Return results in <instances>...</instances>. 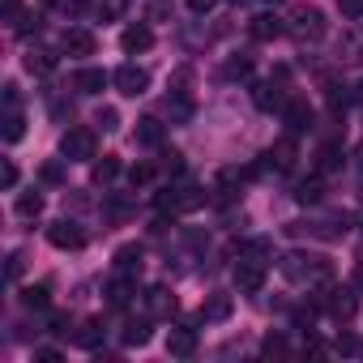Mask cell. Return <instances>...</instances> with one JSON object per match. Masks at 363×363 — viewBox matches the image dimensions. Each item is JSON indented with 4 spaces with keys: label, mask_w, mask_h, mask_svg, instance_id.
I'll return each instance as SVG.
<instances>
[{
    "label": "cell",
    "mask_w": 363,
    "mask_h": 363,
    "mask_svg": "<svg viewBox=\"0 0 363 363\" xmlns=\"http://www.w3.org/2000/svg\"><path fill=\"white\" fill-rule=\"evenodd\" d=\"M167 116H171L175 124H189V120H193V99H189L184 90H175V94L167 99Z\"/></svg>",
    "instance_id": "obj_22"
},
{
    "label": "cell",
    "mask_w": 363,
    "mask_h": 363,
    "mask_svg": "<svg viewBox=\"0 0 363 363\" xmlns=\"http://www.w3.org/2000/svg\"><path fill=\"white\" fill-rule=\"evenodd\" d=\"M150 179H154V162H133V167H128V184H133V189H145Z\"/></svg>",
    "instance_id": "obj_34"
},
{
    "label": "cell",
    "mask_w": 363,
    "mask_h": 363,
    "mask_svg": "<svg viewBox=\"0 0 363 363\" xmlns=\"http://www.w3.org/2000/svg\"><path fill=\"white\" fill-rule=\"evenodd\" d=\"M0 124H5V128H0V137H5L9 145L26 137V116H22L18 107H5V120H0Z\"/></svg>",
    "instance_id": "obj_20"
},
{
    "label": "cell",
    "mask_w": 363,
    "mask_h": 363,
    "mask_svg": "<svg viewBox=\"0 0 363 363\" xmlns=\"http://www.w3.org/2000/svg\"><path fill=\"white\" fill-rule=\"evenodd\" d=\"M120 175V158H111V154H103L99 162H94V184H111V179Z\"/></svg>",
    "instance_id": "obj_29"
},
{
    "label": "cell",
    "mask_w": 363,
    "mask_h": 363,
    "mask_svg": "<svg viewBox=\"0 0 363 363\" xmlns=\"http://www.w3.org/2000/svg\"><path fill=\"white\" fill-rule=\"evenodd\" d=\"M312 320H316V308H295V325L299 329H312Z\"/></svg>",
    "instance_id": "obj_41"
},
{
    "label": "cell",
    "mask_w": 363,
    "mask_h": 363,
    "mask_svg": "<svg viewBox=\"0 0 363 363\" xmlns=\"http://www.w3.org/2000/svg\"><path fill=\"white\" fill-rule=\"evenodd\" d=\"M175 197H179V210H201L206 206V193L197 184H189V179H184V184H175Z\"/></svg>",
    "instance_id": "obj_26"
},
{
    "label": "cell",
    "mask_w": 363,
    "mask_h": 363,
    "mask_svg": "<svg viewBox=\"0 0 363 363\" xmlns=\"http://www.w3.org/2000/svg\"><path fill=\"white\" fill-rule=\"evenodd\" d=\"M48 240H52V248L69 252V248H82V244H86V231H82L77 223L60 218V223H52V227H48Z\"/></svg>",
    "instance_id": "obj_7"
},
{
    "label": "cell",
    "mask_w": 363,
    "mask_h": 363,
    "mask_svg": "<svg viewBox=\"0 0 363 363\" xmlns=\"http://www.w3.org/2000/svg\"><path fill=\"white\" fill-rule=\"evenodd\" d=\"M214 5H218V0H189V9H193V13H210Z\"/></svg>",
    "instance_id": "obj_44"
},
{
    "label": "cell",
    "mask_w": 363,
    "mask_h": 363,
    "mask_svg": "<svg viewBox=\"0 0 363 363\" xmlns=\"http://www.w3.org/2000/svg\"><path fill=\"white\" fill-rule=\"evenodd\" d=\"M18 214L22 218H39L43 214V193H22L18 197Z\"/></svg>",
    "instance_id": "obj_32"
},
{
    "label": "cell",
    "mask_w": 363,
    "mask_h": 363,
    "mask_svg": "<svg viewBox=\"0 0 363 363\" xmlns=\"http://www.w3.org/2000/svg\"><path fill=\"white\" fill-rule=\"evenodd\" d=\"M94 128H69L65 137H60V154L69 158V162H90L94 158Z\"/></svg>",
    "instance_id": "obj_3"
},
{
    "label": "cell",
    "mask_w": 363,
    "mask_h": 363,
    "mask_svg": "<svg viewBox=\"0 0 363 363\" xmlns=\"http://www.w3.org/2000/svg\"><path fill=\"white\" fill-rule=\"evenodd\" d=\"M337 350H342V354H354V350H359V342H354V337H337Z\"/></svg>",
    "instance_id": "obj_45"
},
{
    "label": "cell",
    "mask_w": 363,
    "mask_h": 363,
    "mask_svg": "<svg viewBox=\"0 0 363 363\" xmlns=\"http://www.w3.org/2000/svg\"><path fill=\"white\" fill-rule=\"evenodd\" d=\"M120 48H124L128 56L150 52V48H154V30H150L145 22H133V26H124V30H120Z\"/></svg>",
    "instance_id": "obj_12"
},
{
    "label": "cell",
    "mask_w": 363,
    "mask_h": 363,
    "mask_svg": "<svg viewBox=\"0 0 363 363\" xmlns=\"http://www.w3.org/2000/svg\"><path fill=\"white\" fill-rule=\"evenodd\" d=\"M0 184H5V189H18V167L5 158V167H0Z\"/></svg>",
    "instance_id": "obj_38"
},
{
    "label": "cell",
    "mask_w": 363,
    "mask_h": 363,
    "mask_svg": "<svg viewBox=\"0 0 363 363\" xmlns=\"http://www.w3.org/2000/svg\"><path fill=\"white\" fill-rule=\"evenodd\" d=\"M354 286H359V291H363V269H359V278H354Z\"/></svg>",
    "instance_id": "obj_48"
},
{
    "label": "cell",
    "mask_w": 363,
    "mask_h": 363,
    "mask_svg": "<svg viewBox=\"0 0 363 363\" xmlns=\"http://www.w3.org/2000/svg\"><path fill=\"white\" fill-rule=\"evenodd\" d=\"M167 354H171V359H193V354H197V329L175 325L171 337H167Z\"/></svg>",
    "instance_id": "obj_10"
},
{
    "label": "cell",
    "mask_w": 363,
    "mask_h": 363,
    "mask_svg": "<svg viewBox=\"0 0 363 363\" xmlns=\"http://www.w3.org/2000/svg\"><path fill=\"white\" fill-rule=\"evenodd\" d=\"M162 167H167L171 175H184V154H175V150H171V154H162Z\"/></svg>",
    "instance_id": "obj_37"
},
{
    "label": "cell",
    "mask_w": 363,
    "mask_h": 363,
    "mask_svg": "<svg viewBox=\"0 0 363 363\" xmlns=\"http://www.w3.org/2000/svg\"><path fill=\"white\" fill-rule=\"evenodd\" d=\"M116 274H128V278L141 274V248H137V244H128V248L116 252Z\"/></svg>",
    "instance_id": "obj_24"
},
{
    "label": "cell",
    "mask_w": 363,
    "mask_h": 363,
    "mask_svg": "<svg viewBox=\"0 0 363 363\" xmlns=\"http://www.w3.org/2000/svg\"><path fill=\"white\" fill-rule=\"evenodd\" d=\"M111 86H116L124 99H141V94L150 90V73H145L141 65H120V69L111 73Z\"/></svg>",
    "instance_id": "obj_4"
},
{
    "label": "cell",
    "mask_w": 363,
    "mask_h": 363,
    "mask_svg": "<svg viewBox=\"0 0 363 363\" xmlns=\"http://www.w3.org/2000/svg\"><path fill=\"white\" fill-rule=\"evenodd\" d=\"M120 342H124V346H145V342H150V316H133V320H124Z\"/></svg>",
    "instance_id": "obj_19"
},
{
    "label": "cell",
    "mask_w": 363,
    "mask_h": 363,
    "mask_svg": "<svg viewBox=\"0 0 363 363\" xmlns=\"http://www.w3.org/2000/svg\"><path fill=\"white\" fill-rule=\"evenodd\" d=\"M286 30H291L299 43H320V39H325V30H329V22H325V13H320V9H295V13H291V22H286Z\"/></svg>",
    "instance_id": "obj_2"
},
{
    "label": "cell",
    "mask_w": 363,
    "mask_h": 363,
    "mask_svg": "<svg viewBox=\"0 0 363 363\" xmlns=\"http://www.w3.org/2000/svg\"><path fill=\"white\" fill-rule=\"evenodd\" d=\"M320 308H329L337 320H350V316H354V291H346V286H325V291H320Z\"/></svg>",
    "instance_id": "obj_8"
},
{
    "label": "cell",
    "mask_w": 363,
    "mask_h": 363,
    "mask_svg": "<svg viewBox=\"0 0 363 363\" xmlns=\"http://www.w3.org/2000/svg\"><path fill=\"white\" fill-rule=\"evenodd\" d=\"M235 5H240V0H235Z\"/></svg>",
    "instance_id": "obj_52"
},
{
    "label": "cell",
    "mask_w": 363,
    "mask_h": 363,
    "mask_svg": "<svg viewBox=\"0 0 363 363\" xmlns=\"http://www.w3.org/2000/svg\"><path fill=\"white\" fill-rule=\"evenodd\" d=\"M137 141H141V145H158V141H162V124H158V120H141V124H137Z\"/></svg>",
    "instance_id": "obj_33"
},
{
    "label": "cell",
    "mask_w": 363,
    "mask_h": 363,
    "mask_svg": "<svg viewBox=\"0 0 363 363\" xmlns=\"http://www.w3.org/2000/svg\"><path fill=\"white\" fill-rule=\"evenodd\" d=\"M337 9H342L346 18H363V0H337Z\"/></svg>",
    "instance_id": "obj_42"
},
{
    "label": "cell",
    "mask_w": 363,
    "mask_h": 363,
    "mask_svg": "<svg viewBox=\"0 0 363 363\" xmlns=\"http://www.w3.org/2000/svg\"><path fill=\"white\" fill-rule=\"evenodd\" d=\"M22 303H26L30 312H48V308H52V286H48V282L26 286V291H22Z\"/></svg>",
    "instance_id": "obj_21"
},
{
    "label": "cell",
    "mask_w": 363,
    "mask_h": 363,
    "mask_svg": "<svg viewBox=\"0 0 363 363\" xmlns=\"http://www.w3.org/2000/svg\"><path fill=\"white\" fill-rule=\"evenodd\" d=\"M223 77H227V82H248V77H252V56H231V60L223 65Z\"/></svg>",
    "instance_id": "obj_27"
},
{
    "label": "cell",
    "mask_w": 363,
    "mask_h": 363,
    "mask_svg": "<svg viewBox=\"0 0 363 363\" xmlns=\"http://www.w3.org/2000/svg\"><path fill=\"white\" fill-rule=\"evenodd\" d=\"M26 69L39 73V77H48V73L56 69V52H48V48H30V52H26Z\"/></svg>",
    "instance_id": "obj_23"
},
{
    "label": "cell",
    "mask_w": 363,
    "mask_h": 363,
    "mask_svg": "<svg viewBox=\"0 0 363 363\" xmlns=\"http://www.w3.org/2000/svg\"><path fill=\"white\" fill-rule=\"evenodd\" d=\"M350 99H354V103H359V107H363V82H359V86H354V94H350Z\"/></svg>",
    "instance_id": "obj_47"
},
{
    "label": "cell",
    "mask_w": 363,
    "mask_h": 363,
    "mask_svg": "<svg viewBox=\"0 0 363 363\" xmlns=\"http://www.w3.org/2000/svg\"><path fill=\"white\" fill-rule=\"evenodd\" d=\"M278 269H282L291 282H329V278H333V265H329L325 257H299V252L282 257Z\"/></svg>",
    "instance_id": "obj_1"
},
{
    "label": "cell",
    "mask_w": 363,
    "mask_h": 363,
    "mask_svg": "<svg viewBox=\"0 0 363 363\" xmlns=\"http://www.w3.org/2000/svg\"><path fill=\"white\" fill-rule=\"evenodd\" d=\"M252 103L261 107V111H282L286 103H291V94H286V86H282V77L274 82H261V86H252Z\"/></svg>",
    "instance_id": "obj_6"
},
{
    "label": "cell",
    "mask_w": 363,
    "mask_h": 363,
    "mask_svg": "<svg viewBox=\"0 0 363 363\" xmlns=\"http://www.w3.org/2000/svg\"><path fill=\"white\" fill-rule=\"evenodd\" d=\"M265 354H286V337L282 333H269L265 337Z\"/></svg>",
    "instance_id": "obj_39"
},
{
    "label": "cell",
    "mask_w": 363,
    "mask_h": 363,
    "mask_svg": "<svg viewBox=\"0 0 363 363\" xmlns=\"http://www.w3.org/2000/svg\"><path fill=\"white\" fill-rule=\"evenodd\" d=\"M99 342H103V325H99V320H86V325L77 329V346H86V350H99Z\"/></svg>",
    "instance_id": "obj_31"
},
{
    "label": "cell",
    "mask_w": 363,
    "mask_h": 363,
    "mask_svg": "<svg viewBox=\"0 0 363 363\" xmlns=\"http://www.w3.org/2000/svg\"><path fill=\"white\" fill-rule=\"evenodd\" d=\"M48 5H60V9H77L82 0H48Z\"/></svg>",
    "instance_id": "obj_46"
},
{
    "label": "cell",
    "mask_w": 363,
    "mask_h": 363,
    "mask_svg": "<svg viewBox=\"0 0 363 363\" xmlns=\"http://www.w3.org/2000/svg\"><path fill=\"white\" fill-rule=\"evenodd\" d=\"M35 359H39V363H60V350H56V346H39Z\"/></svg>",
    "instance_id": "obj_43"
},
{
    "label": "cell",
    "mask_w": 363,
    "mask_h": 363,
    "mask_svg": "<svg viewBox=\"0 0 363 363\" xmlns=\"http://www.w3.org/2000/svg\"><path fill=\"white\" fill-rule=\"evenodd\" d=\"M145 312H150V316H171V312H175V295H171L167 286H150V291H145Z\"/></svg>",
    "instance_id": "obj_16"
},
{
    "label": "cell",
    "mask_w": 363,
    "mask_h": 363,
    "mask_svg": "<svg viewBox=\"0 0 363 363\" xmlns=\"http://www.w3.org/2000/svg\"><path fill=\"white\" fill-rule=\"evenodd\" d=\"M214 193H218V201H235V197L244 193V171H235V167L218 171V179H214Z\"/></svg>",
    "instance_id": "obj_15"
},
{
    "label": "cell",
    "mask_w": 363,
    "mask_h": 363,
    "mask_svg": "<svg viewBox=\"0 0 363 363\" xmlns=\"http://www.w3.org/2000/svg\"><path fill=\"white\" fill-rule=\"evenodd\" d=\"M274 5H282V0H274Z\"/></svg>",
    "instance_id": "obj_50"
},
{
    "label": "cell",
    "mask_w": 363,
    "mask_h": 363,
    "mask_svg": "<svg viewBox=\"0 0 363 363\" xmlns=\"http://www.w3.org/2000/svg\"><path fill=\"white\" fill-rule=\"evenodd\" d=\"M248 35H252L257 43H274L278 35H286V22H282L278 13H257V18L248 22Z\"/></svg>",
    "instance_id": "obj_11"
},
{
    "label": "cell",
    "mask_w": 363,
    "mask_h": 363,
    "mask_svg": "<svg viewBox=\"0 0 363 363\" xmlns=\"http://www.w3.org/2000/svg\"><path fill=\"white\" fill-rule=\"evenodd\" d=\"M261 286H265V261L240 257V265H235V291L240 295H261Z\"/></svg>",
    "instance_id": "obj_5"
},
{
    "label": "cell",
    "mask_w": 363,
    "mask_h": 363,
    "mask_svg": "<svg viewBox=\"0 0 363 363\" xmlns=\"http://www.w3.org/2000/svg\"><path fill=\"white\" fill-rule=\"evenodd\" d=\"M39 179H43V184H65V167H60V162H43Z\"/></svg>",
    "instance_id": "obj_35"
},
{
    "label": "cell",
    "mask_w": 363,
    "mask_h": 363,
    "mask_svg": "<svg viewBox=\"0 0 363 363\" xmlns=\"http://www.w3.org/2000/svg\"><path fill=\"white\" fill-rule=\"evenodd\" d=\"M295 158H299V145H295V133H291V137H282V141H274V145H269V154H265V162H261V167L291 171V167H295Z\"/></svg>",
    "instance_id": "obj_9"
},
{
    "label": "cell",
    "mask_w": 363,
    "mask_h": 363,
    "mask_svg": "<svg viewBox=\"0 0 363 363\" xmlns=\"http://www.w3.org/2000/svg\"><path fill=\"white\" fill-rule=\"evenodd\" d=\"M282 120H286V128L299 137V133H308L312 128V120H316V111L308 107V99H291L286 107H282Z\"/></svg>",
    "instance_id": "obj_13"
},
{
    "label": "cell",
    "mask_w": 363,
    "mask_h": 363,
    "mask_svg": "<svg viewBox=\"0 0 363 363\" xmlns=\"http://www.w3.org/2000/svg\"><path fill=\"white\" fill-rule=\"evenodd\" d=\"M5 278H9V282H18V278H22V252H13V257H9V265H5Z\"/></svg>",
    "instance_id": "obj_40"
},
{
    "label": "cell",
    "mask_w": 363,
    "mask_h": 363,
    "mask_svg": "<svg viewBox=\"0 0 363 363\" xmlns=\"http://www.w3.org/2000/svg\"><path fill=\"white\" fill-rule=\"evenodd\" d=\"M320 197H325V184H320V179H303V184L295 189V201H299V206H320Z\"/></svg>",
    "instance_id": "obj_28"
},
{
    "label": "cell",
    "mask_w": 363,
    "mask_h": 363,
    "mask_svg": "<svg viewBox=\"0 0 363 363\" xmlns=\"http://www.w3.org/2000/svg\"><path fill=\"white\" fill-rule=\"evenodd\" d=\"M133 295H137V282H133L128 274H116V282L107 286V299H111V308H128V303H133Z\"/></svg>",
    "instance_id": "obj_18"
},
{
    "label": "cell",
    "mask_w": 363,
    "mask_h": 363,
    "mask_svg": "<svg viewBox=\"0 0 363 363\" xmlns=\"http://www.w3.org/2000/svg\"><path fill=\"white\" fill-rule=\"evenodd\" d=\"M231 316V295H210L201 303V320H227Z\"/></svg>",
    "instance_id": "obj_25"
},
{
    "label": "cell",
    "mask_w": 363,
    "mask_h": 363,
    "mask_svg": "<svg viewBox=\"0 0 363 363\" xmlns=\"http://www.w3.org/2000/svg\"><path fill=\"white\" fill-rule=\"evenodd\" d=\"M107 82H111V77H107L103 69H77V77H73V86H77L82 94H103Z\"/></svg>",
    "instance_id": "obj_17"
},
{
    "label": "cell",
    "mask_w": 363,
    "mask_h": 363,
    "mask_svg": "<svg viewBox=\"0 0 363 363\" xmlns=\"http://www.w3.org/2000/svg\"><path fill=\"white\" fill-rule=\"evenodd\" d=\"M60 48H65L69 56H94V48H99V39H94L90 30H82V26H73V30H65V39H60Z\"/></svg>",
    "instance_id": "obj_14"
},
{
    "label": "cell",
    "mask_w": 363,
    "mask_h": 363,
    "mask_svg": "<svg viewBox=\"0 0 363 363\" xmlns=\"http://www.w3.org/2000/svg\"><path fill=\"white\" fill-rule=\"evenodd\" d=\"M316 167H320V171H337V167H342V145H337V141L320 145V154H316Z\"/></svg>",
    "instance_id": "obj_30"
},
{
    "label": "cell",
    "mask_w": 363,
    "mask_h": 363,
    "mask_svg": "<svg viewBox=\"0 0 363 363\" xmlns=\"http://www.w3.org/2000/svg\"><path fill=\"white\" fill-rule=\"evenodd\" d=\"M94 124H103V133H116V128H120V116H116L111 107H103V111L94 116Z\"/></svg>",
    "instance_id": "obj_36"
},
{
    "label": "cell",
    "mask_w": 363,
    "mask_h": 363,
    "mask_svg": "<svg viewBox=\"0 0 363 363\" xmlns=\"http://www.w3.org/2000/svg\"><path fill=\"white\" fill-rule=\"evenodd\" d=\"M359 162H363V145H359Z\"/></svg>",
    "instance_id": "obj_49"
},
{
    "label": "cell",
    "mask_w": 363,
    "mask_h": 363,
    "mask_svg": "<svg viewBox=\"0 0 363 363\" xmlns=\"http://www.w3.org/2000/svg\"><path fill=\"white\" fill-rule=\"evenodd\" d=\"M359 197H363V189H359Z\"/></svg>",
    "instance_id": "obj_51"
}]
</instances>
